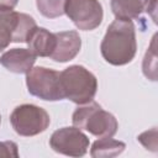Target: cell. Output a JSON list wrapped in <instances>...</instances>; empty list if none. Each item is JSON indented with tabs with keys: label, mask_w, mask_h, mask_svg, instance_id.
I'll return each instance as SVG.
<instances>
[{
	"label": "cell",
	"mask_w": 158,
	"mask_h": 158,
	"mask_svg": "<svg viewBox=\"0 0 158 158\" xmlns=\"http://www.w3.org/2000/svg\"><path fill=\"white\" fill-rule=\"evenodd\" d=\"M102 58L112 65H125L132 62L137 52L136 30L131 20L116 19L110 23L101 41Z\"/></svg>",
	"instance_id": "1"
},
{
	"label": "cell",
	"mask_w": 158,
	"mask_h": 158,
	"mask_svg": "<svg viewBox=\"0 0 158 158\" xmlns=\"http://www.w3.org/2000/svg\"><path fill=\"white\" fill-rule=\"evenodd\" d=\"M59 81L64 99L78 105L93 101L96 95V77L83 65L75 64L65 68L59 74Z\"/></svg>",
	"instance_id": "2"
},
{
	"label": "cell",
	"mask_w": 158,
	"mask_h": 158,
	"mask_svg": "<svg viewBox=\"0 0 158 158\" xmlns=\"http://www.w3.org/2000/svg\"><path fill=\"white\" fill-rule=\"evenodd\" d=\"M72 122L79 130H85L98 138L112 137L118 128L116 117L109 111H105L95 101H90L75 109Z\"/></svg>",
	"instance_id": "3"
},
{
	"label": "cell",
	"mask_w": 158,
	"mask_h": 158,
	"mask_svg": "<svg viewBox=\"0 0 158 158\" xmlns=\"http://www.w3.org/2000/svg\"><path fill=\"white\" fill-rule=\"evenodd\" d=\"M36 26L32 16L14 11V9L0 7V52L11 42H26Z\"/></svg>",
	"instance_id": "4"
},
{
	"label": "cell",
	"mask_w": 158,
	"mask_h": 158,
	"mask_svg": "<svg viewBox=\"0 0 158 158\" xmlns=\"http://www.w3.org/2000/svg\"><path fill=\"white\" fill-rule=\"evenodd\" d=\"M10 123L17 135L32 137L44 132L51 123V118L44 109L33 104H23L12 110Z\"/></svg>",
	"instance_id": "5"
},
{
	"label": "cell",
	"mask_w": 158,
	"mask_h": 158,
	"mask_svg": "<svg viewBox=\"0 0 158 158\" xmlns=\"http://www.w3.org/2000/svg\"><path fill=\"white\" fill-rule=\"evenodd\" d=\"M59 72L44 67L31 68L26 73V85L31 95L46 101L63 100Z\"/></svg>",
	"instance_id": "6"
},
{
	"label": "cell",
	"mask_w": 158,
	"mask_h": 158,
	"mask_svg": "<svg viewBox=\"0 0 158 158\" xmlns=\"http://www.w3.org/2000/svg\"><path fill=\"white\" fill-rule=\"evenodd\" d=\"M64 14L83 31H93L100 26L104 11L99 0H67Z\"/></svg>",
	"instance_id": "7"
},
{
	"label": "cell",
	"mask_w": 158,
	"mask_h": 158,
	"mask_svg": "<svg viewBox=\"0 0 158 158\" xmlns=\"http://www.w3.org/2000/svg\"><path fill=\"white\" fill-rule=\"evenodd\" d=\"M51 148L64 156L83 157L89 148V138L78 127H63L54 131L49 138Z\"/></svg>",
	"instance_id": "8"
},
{
	"label": "cell",
	"mask_w": 158,
	"mask_h": 158,
	"mask_svg": "<svg viewBox=\"0 0 158 158\" xmlns=\"http://www.w3.org/2000/svg\"><path fill=\"white\" fill-rule=\"evenodd\" d=\"M112 14L120 20H132L141 17L142 14H151L154 22L157 0H111Z\"/></svg>",
	"instance_id": "9"
},
{
	"label": "cell",
	"mask_w": 158,
	"mask_h": 158,
	"mask_svg": "<svg viewBox=\"0 0 158 158\" xmlns=\"http://www.w3.org/2000/svg\"><path fill=\"white\" fill-rule=\"evenodd\" d=\"M56 46L49 56L51 59L59 63H65L77 57L81 47V40L77 31L56 32Z\"/></svg>",
	"instance_id": "10"
},
{
	"label": "cell",
	"mask_w": 158,
	"mask_h": 158,
	"mask_svg": "<svg viewBox=\"0 0 158 158\" xmlns=\"http://www.w3.org/2000/svg\"><path fill=\"white\" fill-rule=\"evenodd\" d=\"M35 62L36 54L30 48H12L0 56V64L16 74H26Z\"/></svg>",
	"instance_id": "11"
},
{
	"label": "cell",
	"mask_w": 158,
	"mask_h": 158,
	"mask_svg": "<svg viewBox=\"0 0 158 158\" xmlns=\"http://www.w3.org/2000/svg\"><path fill=\"white\" fill-rule=\"evenodd\" d=\"M26 43L36 57H49L56 46V35L43 27L36 26L28 35Z\"/></svg>",
	"instance_id": "12"
},
{
	"label": "cell",
	"mask_w": 158,
	"mask_h": 158,
	"mask_svg": "<svg viewBox=\"0 0 158 158\" xmlns=\"http://www.w3.org/2000/svg\"><path fill=\"white\" fill-rule=\"evenodd\" d=\"M126 148V144L121 141L111 137H104L95 141L91 144L90 156L94 158H112L121 154Z\"/></svg>",
	"instance_id": "13"
},
{
	"label": "cell",
	"mask_w": 158,
	"mask_h": 158,
	"mask_svg": "<svg viewBox=\"0 0 158 158\" xmlns=\"http://www.w3.org/2000/svg\"><path fill=\"white\" fill-rule=\"evenodd\" d=\"M156 38L157 35L153 36L151 46L148 47L146 56L143 58L142 63V70L146 78H148L152 81L157 80V52H156Z\"/></svg>",
	"instance_id": "14"
},
{
	"label": "cell",
	"mask_w": 158,
	"mask_h": 158,
	"mask_svg": "<svg viewBox=\"0 0 158 158\" xmlns=\"http://www.w3.org/2000/svg\"><path fill=\"white\" fill-rule=\"evenodd\" d=\"M67 0H36L37 9L41 15L47 19H56L64 14Z\"/></svg>",
	"instance_id": "15"
},
{
	"label": "cell",
	"mask_w": 158,
	"mask_h": 158,
	"mask_svg": "<svg viewBox=\"0 0 158 158\" xmlns=\"http://www.w3.org/2000/svg\"><path fill=\"white\" fill-rule=\"evenodd\" d=\"M137 139L149 151L152 152H157V128L153 127L149 131H146L143 133H141Z\"/></svg>",
	"instance_id": "16"
},
{
	"label": "cell",
	"mask_w": 158,
	"mask_h": 158,
	"mask_svg": "<svg viewBox=\"0 0 158 158\" xmlns=\"http://www.w3.org/2000/svg\"><path fill=\"white\" fill-rule=\"evenodd\" d=\"M0 157H10V158L19 157L17 144L15 142H12V141L0 142Z\"/></svg>",
	"instance_id": "17"
},
{
	"label": "cell",
	"mask_w": 158,
	"mask_h": 158,
	"mask_svg": "<svg viewBox=\"0 0 158 158\" xmlns=\"http://www.w3.org/2000/svg\"><path fill=\"white\" fill-rule=\"evenodd\" d=\"M19 0H0V7H9L14 9L17 5Z\"/></svg>",
	"instance_id": "18"
},
{
	"label": "cell",
	"mask_w": 158,
	"mask_h": 158,
	"mask_svg": "<svg viewBox=\"0 0 158 158\" xmlns=\"http://www.w3.org/2000/svg\"><path fill=\"white\" fill-rule=\"evenodd\" d=\"M0 123H1V115H0Z\"/></svg>",
	"instance_id": "19"
}]
</instances>
